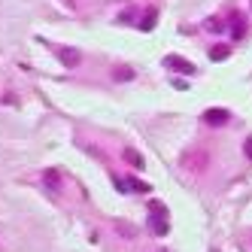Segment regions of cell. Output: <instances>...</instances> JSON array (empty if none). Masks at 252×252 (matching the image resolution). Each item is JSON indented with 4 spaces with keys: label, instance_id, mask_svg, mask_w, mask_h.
Returning a JSON list of instances; mask_svg holds the SVG:
<instances>
[{
    "label": "cell",
    "instance_id": "cell-9",
    "mask_svg": "<svg viewBox=\"0 0 252 252\" xmlns=\"http://www.w3.org/2000/svg\"><path fill=\"white\" fill-rule=\"evenodd\" d=\"M122 155H125V161H128V164H134V167H143V155H140V152H134V149H125Z\"/></svg>",
    "mask_w": 252,
    "mask_h": 252
},
{
    "label": "cell",
    "instance_id": "cell-13",
    "mask_svg": "<svg viewBox=\"0 0 252 252\" xmlns=\"http://www.w3.org/2000/svg\"><path fill=\"white\" fill-rule=\"evenodd\" d=\"M128 189H131V191H149V186L140 183V179H128Z\"/></svg>",
    "mask_w": 252,
    "mask_h": 252
},
{
    "label": "cell",
    "instance_id": "cell-14",
    "mask_svg": "<svg viewBox=\"0 0 252 252\" xmlns=\"http://www.w3.org/2000/svg\"><path fill=\"white\" fill-rule=\"evenodd\" d=\"M207 28H210L213 33H219V31H222V22H219V19H210V22H207Z\"/></svg>",
    "mask_w": 252,
    "mask_h": 252
},
{
    "label": "cell",
    "instance_id": "cell-12",
    "mask_svg": "<svg viewBox=\"0 0 252 252\" xmlns=\"http://www.w3.org/2000/svg\"><path fill=\"white\" fill-rule=\"evenodd\" d=\"M43 179H46V186H49V189H58V183H61L55 170H46V176H43Z\"/></svg>",
    "mask_w": 252,
    "mask_h": 252
},
{
    "label": "cell",
    "instance_id": "cell-2",
    "mask_svg": "<svg viewBox=\"0 0 252 252\" xmlns=\"http://www.w3.org/2000/svg\"><path fill=\"white\" fill-rule=\"evenodd\" d=\"M183 167L186 170H194V173H201V170H207V164H210V155L204 152V149H189V152H183Z\"/></svg>",
    "mask_w": 252,
    "mask_h": 252
},
{
    "label": "cell",
    "instance_id": "cell-4",
    "mask_svg": "<svg viewBox=\"0 0 252 252\" xmlns=\"http://www.w3.org/2000/svg\"><path fill=\"white\" fill-rule=\"evenodd\" d=\"M164 67L179 70V73H194V64L186 61V58H176V55H167V58H164Z\"/></svg>",
    "mask_w": 252,
    "mask_h": 252
},
{
    "label": "cell",
    "instance_id": "cell-1",
    "mask_svg": "<svg viewBox=\"0 0 252 252\" xmlns=\"http://www.w3.org/2000/svg\"><path fill=\"white\" fill-rule=\"evenodd\" d=\"M149 213H152V219H149V228H152V234H158V237H164V234L170 231V225H167V210L161 207L158 201H152V204H149Z\"/></svg>",
    "mask_w": 252,
    "mask_h": 252
},
{
    "label": "cell",
    "instance_id": "cell-15",
    "mask_svg": "<svg viewBox=\"0 0 252 252\" xmlns=\"http://www.w3.org/2000/svg\"><path fill=\"white\" fill-rule=\"evenodd\" d=\"M243 152H246V158H252V137L246 140V149H243Z\"/></svg>",
    "mask_w": 252,
    "mask_h": 252
},
{
    "label": "cell",
    "instance_id": "cell-5",
    "mask_svg": "<svg viewBox=\"0 0 252 252\" xmlns=\"http://www.w3.org/2000/svg\"><path fill=\"white\" fill-rule=\"evenodd\" d=\"M58 58H61V61H64L67 67H76V64L82 61V55H79V52H76V49H64V52H61V55H58Z\"/></svg>",
    "mask_w": 252,
    "mask_h": 252
},
{
    "label": "cell",
    "instance_id": "cell-6",
    "mask_svg": "<svg viewBox=\"0 0 252 252\" xmlns=\"http://www.w3.org/2000/svg\"><path fill=\"white\" fill-rule=\"evenodd\" d=\"M158 22V9H146L143 12V22H140V31H152Z\"/></svg>",
    "mask_w": 252,
    "mask_h": 252
},
{
    "label": "cell",
    "instance_id": "cell-3",
    "mask_svg": "<svg viewBox=\"0 0 252 252\" xmlns=\"http://www.w3.org/2000/svg\"><path fill=\"white\" fill-rule=\"evenodd\" d=\"M204 122L207 125H225V122H231V113L222 110V106H213V110L204 113Z\"/></svg>",
    "mask_w": 252,
    "mask_h": 252
},
{
    "label": "cell",
    "instance_id": "cell-11",
    "mask_svg": "<svg viewBox=\"0 0 252 252\" xmlns=\"http://www.w3.org/2000/svg\"><path fill=\"white\" fill-rule=\"evenodd\" d=\"M116 231H119V234H125V237H134V234H137L128 222H122V219H116Z\"/></svg>",
    "mask_w": 252,
    "mask_h": 252
},
{
    "label": "cell",
    "instance_id": "cell-10",
    "mask_svg": "<svg viewBox=\"0 0 252 252\" xmlns=\"http://www.w3.org/2000/svg\"><path fill=\"white\" fill-rule=\"evenodd\" d=\"M113 76L122 79V82H128V79H134V70H131V67H116V70H113Z\"/></svg>",
    "mask_w": 252,
    "mask_h": 252
},
{
    "label": "cell",
    "instance_id": "cell-7",
    "mask_svg": "<svg viewBox=\"0 0 252 252\" xmlns=\"http://www.w3.org/2000/svg\"><path fill=\"white\" fill-rule=\"evenodd\" d=\"M243 25H246V19L240 12H234V19H231V33H234V37H243V31H246Z\"/></svg>",
    "mask_w": 252,
    "mask_h": 252
},
{
    "label": "cell",
    "instance_id": "cell-8",
    "mask_svg": "<svg viewBox=\"0 0 252 252\" xmlns=\"http://www.w3.org/2000/svg\"><path fill=\"white\" fill-rule=\"evenodd\" d=\"M228 55H231L228 46H213V49H210V58H213V61H225Z\"/></svg>",
    "mask_w": 252,
    "mask_h": 252
}]
</instances>
